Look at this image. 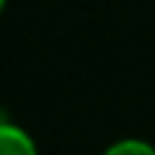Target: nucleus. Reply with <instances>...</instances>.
<instances>
[{
  "label": "nucleus",
  "mask_w": 155,
  "mask_h": 155,
  "mask_svg": "<svg viewBox=\"0 0 155 155\" xmlns=\"http://www.w3.org/2000/svg\"><path fill=\"white\" fill-rule=\"evenodd\" d=\"M0 155H38L29 135L9 124L3 115H0Z\"/></svg>",
  "instance_id": "1"
},
{
  "label": "nucleus",
  "mask_w": 155,
  "mask_h": 155,
  "mask_svg": "<svg viewBox=\"0 0 155 155\" xmlns=\"http://www.w3.org/2000/svg\"><path fill=\"white\" fill-rule=\"evenodd\" d=\"M104 155H155V150L144 141H121L112 150H106Z\"/></svg>",
  "instance_id": "2"
},
{
  "label": "nucleus",
  "mask_w": 155,
  "mask_h": 155,
  "mask_svg": "<svg viewBox=\"0 0 155 155\" xmlns=\"http://www.w3.org/2000/svg\"><path fill=\"white\" fill-rule=\"evenodd\" d=\"M0 9H3V0H0Z\"/></svg>",
  "instance_id": "3"
}]
</instances>
